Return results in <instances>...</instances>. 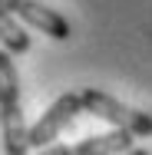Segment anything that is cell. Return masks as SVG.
I'll list each match as a JSON object with an SVG mask.
<instances>
[{
  "label": "cell",
  "instance_id": "cell-1",
  "mask_svg": "<svg viewBox=\"0 0 152 155\" xmlns=\"http://www.w3.org/2000/svg\"><path fill=\"white\" fill-rule=\"evenodd\" d=\"M0 139L7 155H23L30 149V129L23 122V106H20V76L13 53L7 46L0 50Z\"/></svg>",
  "mask_w": 152,
  "mask_h": 155
},
{
  "label": "cell",
  "instance_id": "cell-2",
  "mask_svg": "<svg viewBox=\"0 0 152 155\" xmlns=\"http://www.w3.org/2000/svg\"><path fill=\"white\" fill-rule=\"evenodd\" d=\"M83 93V102H86V112L93 116H99L103 122L116 125V129H129L132 135H152V116L149 112H142V109H132V106H126L119 102L116 96L103 93V89H79Z\"/></svg>",
  "mask_w": 152,
  "mask_h": 155
},
{
  "label": "cell",
  "instance_id": "cell-3",
  "mask_svg": "<svg viewBox=\"0 0 152 155\" xmlns=\"http://www.w3.org/2000/svg\"><path fill=\"white\" fill-rule=\"evenodd\" d=\"M79 112H86L83 93H79V89H76V93H63L60 99L40 116V122L30 129V149H46L50 142H56V135H60L66 125H73V119H76Z\"/></svg>",
  "mask_w": 152,
  "mask_h": 155
},
{
  "label": "cell",
  "instance_id": "cell-4",
  "mask_svg": "<svg viewBox=\"0 0 152 155\" xmlns=\"http://www.w3.org/2000/svg\"><path fill=\"white\" fill-rule=\"evenodd\" d=\"M0 7H7L10 13H17L23 23H30L33 30L46 33L50 40H69L73 36V27H69V20L56 13V10H50L46 3H40V0H0Z\"/></svg>",
  "mask_w": 152,
  "mask_h": 155
},
{
  "label": "cell",
  "instance_id": "cell-5",
  "mask_svg": "<svg viewBox=\"0 0 152 155\" xmlns=\"http://www.w3.org/2000/svg\"><path fill=\"white\" fill-rule=\"evenodd\" d=\"M122 152L142 155L132 145V132H129V129H116V125H113V132L90 135V139H83V142L73 145V155H122Z\"/></svg>",
  "mask_w": 152,
  "mask_h": 155
},
{
  "label": "cell",
  "instance_id": "cell-6",
  "mask_svg": "<svg viewBox=\"0 0 152 155\" xmlns=\"http://www.w3.org/2000/svg\"><path fill=\"white\" fill-rule=\"evenodd\" d=\"M0 43H3L10 53H27V50H30V36L20 27V17L10 13L7 7H0Z\"/></svg>",
  "mask_w": 152,
  "mask_h": 155
}]
</instances>
